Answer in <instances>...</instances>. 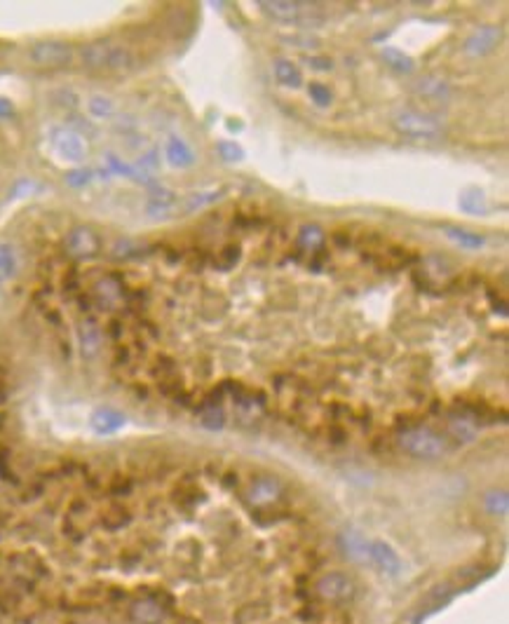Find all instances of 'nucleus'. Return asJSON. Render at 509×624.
I'll list each match as a JSON object with an SVG mask.
<instances>
[{
    "label": "nucleus",
    "instance_id": "nucleus-21",
    "mask_svg": "<svg viewBox=\"0 0 509 624\" xmlns=\"http://www.w3.org/2000/svg\"><path fill=\"white\" fill-rule=\"evenodd\" d=\"M448 434H451L453 439L462 441V444H467V441L477 439V425H474V420L467 418V415H453V418L448 420Z\"/></svg>",
    "mask_w": 509,
    "mask_h": 624
},
{
    "label": "nucleus",
    "instance_id": "nucleus-13",
    "mask_svg": "<svg viewBox=\"0 0 509 624\" xmlns=\"http://www.w3.org/2000/svg\"><path fill=\"white\" fill-rule=\"evenodd\" d=\"M380 59H383V64L390 69L392 73H397V76H413L415 73V62L413 57L408 55V52L399 50V47H392V45H385L383 50H380Z\"/></svg>",
    "mask_w": 509,
    "mask_h": 624
},
{
    "label": "nucleus",
    "instance_id": "nucleus-19",
    "mask_svg": "<svg viewBox=\"0 0 509 624\" xmlns=\"http://www.w3.org/2000/svg\"><path fill=\"white\" fill-rule=\"evenodd\" d=\"M458 204H460L462 212L472 214V216H477V214H486V209H488L486 193L481 190V188H465V190L458 195Z\"/></svg>",
    "mask_w": 509,
    "mask_h": 624
},
{
    "label": "nucleus",
    "instance_id": "nucleus-20",
    "mask_svg": "<svg viewBox=\"0 0 509 624\" xmlns=\"http://www.w3.org/2000/svg\"><path fill=\"white\" fill-rule=\"evenodd\" d=\"M174 207H176V195H174L172 190H165V188L153 190L148 202H146V209H148L151 216H165V214H169Z\"/></svg>",
    "mask_w": 509,
    "mask_h": 624
},
{
    "label": "nucleus",
    "instance_id": "nucleus-15",
    "mask_svg": "<svg viewBox=\"0 0 509 624\" xmlns=\"http://www.w3.org/2000/svg\"><path fill=\"white\" fill-rule=\"evenodd\" d=\"M272 76L279 85L289 87V90L303 87V71L298 69L296 62H291V59H286V57H279L272 62Z\"/></svg>",
    "mask_w": 509,
    "mask_h": 624
},
{
    "label": "nucleus",
    "instance_id": "nucleus-29",
    "mask_svg": "<svg viewBox=\"0 0 509 624\" xmlns=\"http://www.w3.org/2000/svg\"><path fill=\"white\" fill-rule=\"evenodd\" d=\"M484 505H486V509H488V512H491V514L505 516V514H507V509H509V498H507V493H505V491H491V493H486Z\"/></svg>",
    "mask_w": 509,
    "mask_h": 624
},
{
    "label": "nucleus",
    "instance_id": "nucleus-18",
    "mask_svg": "<svg viewBox=\"0 0 509 624\" xmlns=\"http://www.w3.org/2000/svg\"><path fill=\"white\" fill-rule=\"evenodd\" d=\"M279 491H282V486H279L277 479H272V476H260V479L253 481L249 488V500L253 505H267V502L277 500Z\"/></svg>",
    "mask_w": 509,
    "mask_h": 624
},
{
    "label": "nucleus",
    "instance_id": "nucleus-6",
    "mask_svg": "<svg viewBox=\"0 0 509 624\" xmlns=\"http://www.w3.org/2000/svg\"><path fill=\"white\" fill-rule=\"evenodd\" d=\"M64 247L73 258H92V256H97L99 249H102V242H99L95 230H90V228H85V226H78V228H73V230H69V235H66V240H64Z\"/></svg>",
    "mask_w": 509,
    "mask_h": 624
},
{
    "label": "nucleus",
    "instance_id": "nucleus-2",
    "mask_svg": "<svg viewBox=\"0 0 509 624\" xmlns=\"http://www.w3.org/2000/svg\"><path fill=\"white\" fill-rule=\"evenodd\" d=\"M401 451L420 460H439L448 453V441L430 427H408L397 437Z\"/></svg>",
    "mask_w": 509,
    "mask_h": 624
},
{
    "label": "nucleus",
    "instance_id": "nucleus-30",
    "mask_svg": "<svg viewBox=\"0 0 509 624\" xmlns=\"http://www.w3.org/2000/svg\"><path fill=\"white\" fill-rule=\"evenodd\" d=\"M221 197V193L218 190H209V193H197V195H193L188 202H186V207H188L190 212H195V209H200V207H204V204H209V202H214V200H218Z\"/></svg>",
    "mask_w": 509,
    "mask_h": 624
},
{
    "label": "nucleus",
    "instance_id": "nucleus-22",
    "mask_svg": "<svg viewBox=\"0 0 509 624\" xmlns=\"http://www.w3.org/2000/svg\"><path fill=\"white\" fill-rule=\"evenodd\" d=\"M123 422H125L123 415L111 411V408H99V411L92 415V427H95L99 434L116 432V429L123 427Z\"/></svg>",
    "mask_w": 509,
    "mask_h": 624
},
{
    "label": "nucleus",
    "instance_id": "nucleus-1",
    "mask_svg": "<svg viewBox=\"0 0 509 624\" xmlns=\"http://www.w3.org/2000/svg\"><path fill=\"white\" fill-rule=\"evenodd\" d=\"M390 125L399 137L411 139V141H439L444 139L446 134V127L441 125V120L418 109L394 111L390 118Z\"/></svg>",
    "mask_w": 509,
    "mask_h": 624
},
{
    "label": "nucleus",
    "instance_id": "nucleus-23",
    "mask_svg": "<svg viewBox=\"0 0 509 624\" xmlns=\"http://www.w3.org/2000/svg\"><path fill=\"white\" fill-rule=\"evenodd\" d=\"M17 268H19V258H17L15 247L3 242V244H0V284L15 277Z\"/></svg>",
    "mask_w": 509,
    "mask_h": 624
},
{
    "label": "nucleus",
    "instance_id": "nucleus-25",
    "mask_svg": "<svg viewBox=\"0 0 509 624\" xmlns=\"http://www.w3.org/2000/svg\"><path fill=\"white\" fill-rule=\"evenodd\" d=\"M298 244L303 247V249H319V247L324 244V230L314 223L303 226L298 233Z\"/></svg>",
    "mask_w": 509,
    "mask_h": 624
},
{
    "label": "nucleus",
    "instance_id": "nucleus-4",
    "mask_svg": "<svg viewBox=\"0 0 509 624\" xmlns=\"http://www.w3.org/2000/svg\"><path fill=\"white\" fill-rule=\"evenodd\" d=\"M502 36H505V31H502V26H498V24L477 26V29L465 38V43H462V55L470 57V59H481V57L491 55V52L498 50V45L502 43Z\"/></svg>",
    "mask_w": 509,
    "mask_h": 624
},
{
    "label": "nucleus",
    "instance_id": "nucleus-28",
    "mask_svg": "<svg viewBox=\"0 0 509 624\" xmlns=\"http://www.w3.org/2000/svg\"><path fill=\"white\" fill-rule=\"evenodd\" d=\"M216 151L223 162H242L244 160V148L239 144H235V141H218L216 144Z\"/></svg>",
    "mask_w": 509,
    "mask_h": 624
},
{
    "label": "nucleus",
    "instance_id": "nucleus-11",
    "mask_svg": "<svg viewBox=\"0 0 509 624\" xmlns=\"http://www.w3.org/2000/svg\"><path fill=\"white\" fill-rule=\"evenodd\" d=\"M258 5L274 22H298L303 17V3H296V0H263Z\"/></svg>",
    "mask_w": 509,
    "mask_h": 624
},
{
    "label": "nucleus",
    "instance_id": "nucleus-27",
    "mask_svg": "<svg viewBox=\"0 0 509 624\" xmlns=\"http://www.w3.org/2000/svg\"><path fill=\"white\" fill-rule=\"evenodd\" d=\"M307 97H310V102L317 106V109H329L333 104V92L329 90V85H324V83L307 85Z\"/></svg>",
    "mask_w": 509,
    "mask_h": 624
},
{
    "label": "nucleus",
    "instance_id": "nucleus-12",
    "mask_svg": "<svg viewBox=\"0 0 509 624\" xmlns=\"http://www.w3.org/2000/svg\"><path fill=\"white\" fill-rule=\"evenodd\" d=\"M165 155H167V162H169L172 167H176V169H186V167H193V165H195V160H197L195 153H193V148L188 146V141L176 137V134L167 139Z\"/></svg>",
    "mask_w": 509,
    "mask_h": 624
},
{
    "label": "nucleus",
    "instance_id": "nucleus-32",
    "mask_svg": "<svg viewBox=\"0 0 509 624\" xmlns=\"http://www.w3.org/2000/svg\"><path fill=\"white\" fill-rule=\"evenodd\" d=\"M307 66L314 69V71H331L333 62H331V59H326V57H310V59H307Z\"/></svg>",
    "mask_w": 509,
    "mask_h": 624
},
{
    "label": "nucleus",
    "instance_id": "nucleus-26",
    "mask_svg": "<svg viewBox=\"0 0 509 624\" xmlns=\"http://www.w3.org/2000/svg\"><path fill=\"white\" fill-rule=\"evenodd\" d=\"M340 542H343V547H345L347 556H352V559H361V556H366V554H368V545L364 542V538H361L359 533H354V531L343 533V538H340Z\"/></svg>",
    "mask_w": 509,
    "mask_h": 624
},
{
    "label": "nucleus",
    "instance_id": "nucleus-9",
    "mask_svg": "<svg viewBox=\"0 0 509 624\" xmlns=\"http://www.w3.org/2000/svg\"><path fill=\"white\" fill-rule=\"evenodd\" d=\"M413 92L418 94V97L427 99V102H434V104H446L453 99V87L448 80L444 78H437V76H423L418 78L413 83Z\"/></svg>",
    "mask_w": 509,
    "mask_h": 624
},
{
    "label": "nucleus",
    "instance_id": "nucleus-10",
    "mask_svg": "<svg viewBox=\"0 0 509 624\" xmlns=\"http://www.w3.org/2000/svg\"><path fill=\"white\" fill-rule=\"evenodd\" d=\"M111 47H113L111 40H95V43H87L83 50H80V64H83L87 71L106 73Z\"/></svg>",
    "mask_w": 509,
    "mask_h": 624
},
{
    "label": "nucleus",
    "instance_id": "nucleus-5",
    "mask_svg": "<svg viewBox=\"0 0 509 624\" xmlns=\"http://www.w3.org/2000/svg\"><path fill=\"white\" fill-rule=\"evenodd\" d=\"M314 592L321 601L326 603H345L350 601L357 587H354V580L350 575L340 573V570H331V573H324L314 585Z\"/></svg>",
    "mask_w": 509,
    "mask_h": 624
},
{
    "label": "nucleus",
    "instance_id": "nucleus-3",
    "mask_svg": "<svg viewBox=\"0 0 509 624\" xmlns=\"http://www.w3.org/2000/svg\"><path fill=\"white\" fill-rule=\"evenodd\" d=\"M73 59H76V50L62 40H40V43H33L29 50V62L45 71L66 69L73 64Z\"/></svg>",
    "mask_w": 509,
    "mask_h": 624
},
{
    "label": "nucleus",
    "instance_id": "nucleus-7",
    "mask_svg": "<svg viewBox=\"0 0 509 624\" xmlns=\"http://www.w3.org/2000/svg\"><path fill=\"white\" fill-rule=\"evenodd\" d=\"M52 144H55L59 155H62L64 160H69V162H83L85 155H87V144L83 141V137H80L78 132H73V130H66V127H62V130H55Z\"/></svg>",
    "mask_w": 509,
    "mask_h": 624
},
{
    "label": "nucleus",
    "instance_id": "nucleus-17",
    "mask_svg": "<svg viewBox=\"0 0 509 624\" xmlns=\"http://www.w3.org/2000/svg\"><path fill=\"white\" fill-rule=\"evenodd\" d=\"M441 233H444L453 244H458L460 249L479 251V249H484V247H486V237H484V235L472 233V230H465V228H458V226H444V228H441Z\"/></svg>",
    "mask_w": 509,
    "mask_h": 624
},
{
    "label": "nucleus",
    "instance_id": "nucleus-34",
    "mask_svg": "<svg viewBox=\"0 0 509 624\" xmlns=\"http://www.w3.org/2000/svg\"><path fill=\"white\" fill-rule=\"evenodd\" d=\"M12 113H15L12 104L8 102V99H0V118H10Z\"/></svg>",
    "mask_w": 509,
    "mask_h": 624
},
{
    "label": "nucleus",
    "instance_id": "nucleus-24",
    "mask_svg": "<svg viewBox=\"0 0 509 624\" xmlns=\"http://www.w3.org/2000/svg\"><path fill=\"white\" fill-rule=\"evenodd\" d=\"M87 109H90L92 118H99V120H109L116 116V102H113L111 97H106V94H95V97H90Z\"/></svg>",
    "mask_w": 509,
    "mask_h": 624
},
{
    "label": "nucleus",
    "instance_id": "nucleus-31",
    "mask_svg": "<svg viewBox=\"0 0 509 624\" xmlns=\"http://www.w3.org/2000/svg\"><path fill=\"white\" fill-rule=\"evenodd\" d=\"M289 40V43L286 45H296V47H303V50H317L319 47V40L317 38H312V36H291V38H286Z\"/></svg>",
    "mask_w": 509,
    "mask_h": 624
},
{
    "label": "nucleus",
    "instance_id": "nucleus-33",
    "mask_svg": "<svg viewBox=\"0 0 509 624\" xmlns=\"http://www.w3.org/2000/svg\"><path fill=\"white\" fill-rule=\"evenodd\" d=\"M73 174H76V176H69V183L73 186H83L90 181V172H73Z\"/></svg>",
    "mask_w": 509,
    "mask_h": 624
},
{
    "label": "nucleus",
    "instance_id": "nucleus-8",
    "mask_svg": "<svg viewBox=\"0 0 509 624\" xmlns=\"http://www.w3.org/2000/svg\"><path fill=\"white\" fill-rule=\"evenodd\" d=\"M134 624H162L167 620V606L155 596H144L130 606Z\"/></svg>",
    "mask_w": 509,
    "mask_h": 624
},
{
    "label": "nucleus",
    "instance_id": "nucleus-14",
    "mask_svg": "<svg viewBox=\"0 0 509 624\" xmlns=\"http://www.w3.org/2000/svg\"><path fill=\"white\" fill-rule=\"evenodd\" d=\"M368 556H371V561L376 563L380 570H385V573H390V575H397L401 570L399 554L394 552L390 545H385L383 540H376L368 545Z\"/></svg>",
    "mask_w": 509,
    "mask_h": 624
},
{
    "label": "nucleus",
    "instance_id": "nucleus-16",
    "mask_svg": "<svg viewBox=\"0 0 509 624\" xmlns=\"http://www.w3.org/2000/svg\"><path fill=\"white\" fill-rule=\"evenodd\" d=\"M78 340H80V352H83L85 359L97 357L99 347H102V331L92 319L80 321L78 326Z\"/></svg>",
    "mask_w": 509,
    "mask_h": 624
}]
</instances>
